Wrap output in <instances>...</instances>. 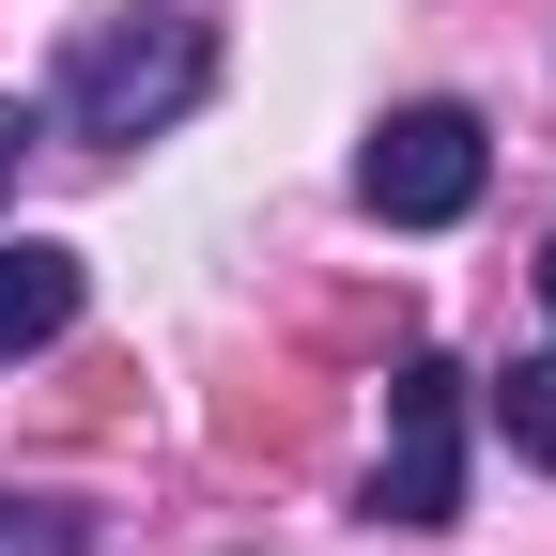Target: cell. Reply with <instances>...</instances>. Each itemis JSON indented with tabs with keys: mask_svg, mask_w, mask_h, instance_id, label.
<instances>
[{
	"mask_svg": "<svg viewBox=\"0 0 556 556\" xmlns=\"http://www.w3.org/2000/svg\"><path fill=\"white\" fill-rule=\"evenodd\" d=\"M541 309H556V232H541Z\"/></svg>",
	"mask_w": 556,
	"mask_h": 556,
	"instance_id": "obj_8",
	"label": "cell"
},
{
	"mask_svg": "<svg viewBox=\"0 0 556 556\" xmlns=\"http://www.w3.org/2000/svg\"><path fill=\"white\" fill-rule=\"evenodd\" d=\"M479 186H495V124H479V109H448V93L387 109V124H371V155H356V201H371L387 232H448Z\"/></svg>",
	"mask_w": 556,
	"mask_h": 556,
	"instance_id": "obj_2",
	"label": "cell"
},
{
	"mask_svg": "<svg viewBox=\"0 0 556 556\" xmlns=\"http://www.w3.org/2000/svg\"><path fill=\"white\" fill-rule=\"evenodd\" d=\"M201 93H217V16H186V0H124V16H78L47 62V124L93 139V155H139V139H170Z\"/></svg>",
	"mask_w": 556,
	"mask_h": 556,
	"instance_id": "obj_1",
	"label": "cell"
},
{
	"mask_svg": "<svg viewBox=\"0 0 556 556\" xmlns=\"http://www.w3.org/2000/svg\"><path fill=\"white\" fill-rule=\"evenodd\" d=\"M78 294H93V278H78V248H62V232H0V371L47 356V340L78 325Z\"/></svg>",
	"mask_w": 556,
	"mask_h": 556,
	"instance_id": "obj_4",
	"label": "cell"
},
{
	"mask_svg": "<svg viewBox=\"0 0 556 556\" xmlns=\"http://www.w3.org/2000/svg\"><path fill=\"white\" fill-rule=\"evenodd\" d=\"M495 433L556 479V356H510V371H495Z\"/></svg>",
	"mask_w": 556,
	"mask_h": 556,
	"instance_id": "obj_5",
	"label": "cell"
},
{
	"mask_svg": "<svg viewBox=\"0 0 556 556\" xmlns=\"http://www.w3.org/2000/svg\"><path fill=\"white\" fill-rule=\"evenodd\" d=\"M0 556H93V510L78 495H0Z\"/></svg>",
	"mask_w": 556,
	"mask_h": 556,
	"instance_id": "obj_6",
	"label": "cell"
},
{
	"mask_svg": "<svg viewBox=\"0 0 556 556\" xmlns=\"http://www.w3.org/2000/svg\"><path fill=\"white\" fill-rule=\"evenodd\" d=\"M464 371L448 356H402L387 371V464H371V526H402V541H433V526H464Z\"/></svg>",
	"mask_w": 556,
	"mask_h": 556,
	"instance_id": "obj_3",
	"label": "cell"
},
{
	"mask_svg": "<svg viewBox=\"0 0 556 556\" xmlns=\"http://www.w3.org/2000/svg\"><path fill=\"white\" fill-rule=\"evenodd\" d=\"M47 139V109H0V186H16V155Z\"/></svg>",
	"mask_w": 556,
	"mask_h": 556,
	"instance_id": "obj_7",
	"label": "cell"
}]
</instances>
